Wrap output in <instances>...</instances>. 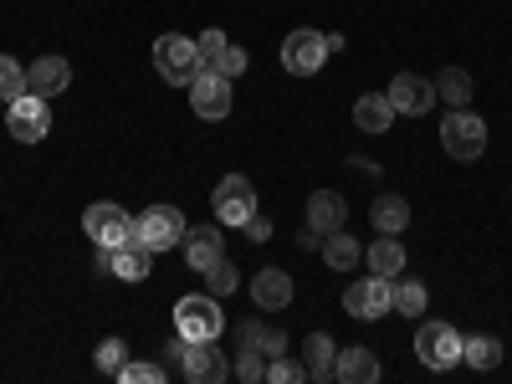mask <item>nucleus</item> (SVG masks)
<instances>
[{"mask_svg": "<svg viewBox=\"0 0 512 384\" xmlns=\"http://www.w3.org/2000/svg\"><path fill=\"white\" fill-rule=\"evenodd\" d=\"M226 313H221V297L216 292H190L175 303V333L190 338V344H205V338H221Z\"/></svg>", "mask_w": 512, "mask_h": 384, "instance_id": "nucleus-1", "label": "nucleus"}, {"mask_svg": "<svg viewBox=\"0 0 512 384\" xmlns=\"http://www.w3.org/2000/svg\"><path fill=\"white\" fill-rule=\"evenodd\" d=\"M154 67L164 82H175V88H190L195 72H200V52H195V41L180 36V31H164L154 41Z\"/></svg>", "mask_w": 512, "mask_h": 384, "instance_id": "nucleus-2", "label": "nucleus"}, {"mask_svg": "<svg viewBox=\"0 0 512 384\" xmlns=\"http://www.w3.org/2000/svg\"><path fill=\"white\" fill-rule=\"evenodd\" d=\"M415 359L425 364V369H456L461 364V333L451 328V323H441V318H431V323H420V333H415Z\"/></svg>", "mask_w": 512, "mask_h": 384, "instance_id": "nucleus-3", "label": "nucleus"}, {"mask_svg": "<svg viewBox=\"0 0 512 384\" xmlns=\"http://www.w3.org/2000/svg\"><path fill=\"white\" fill-rule=\"evenodd\" d=\"M441 144H446L451 159H477L487 149V123L472 108H451L441 118Z\"/></svg>", "mask_w": 512, "mask_h": 384, "instance_id": "nucleus-4", "label": "nucleus"}, {"mask_svg": "<svg viewBox=\"0 0 512 384\" xmlns=\"http://www.w3.org/2000/svg\"><path fill=\"white\" fill-rule=\"evenodd\" d=\"M185 231H190V226H185V216H180L175 205H149L144 216L134 221V236H139L154 256H159V251H175V246L185 241Z\"/></svg>", "mask_w": 512, "mask_h": 384, "instance_id": "nucleus-5", "label": "nucleus"}, {"mask_svg": "<svg viewBox=\"0 0 512 384\" xmlns=\"http://www.w3.org/2000/svg\"><path fill=\"white\" fill-rule=\"evenodd\" d=\"M82 231L93 236V246H123L128 236H134V216H128L123 205H113V200H98V205H88L82 210Z\"/></svg>", "mask_w": 512, "mask_h": 384, "instance_id": "nucleus-6", "label": "nucleus"}, {"mask_svg": "<svg viewBox=\"0 0 512 384\" xmlns=\"http://www.w3.org/2000/svg\"><path fill=\"white\" fill-rule=\"evenodd\" d=\"M344 308H349V318H359V323H374V318H384V313H395V282L369 272L364 282H354V287L344 292Z\"/></svg>", "mask_w": 512, "mask_h": 384, "instance_id": "nucleus-7", "label": "nucleus"}, {"mask_svg": "<svg viewBox=\"0 0 512 384\" xmlns=\"http://www.w3.org/2000/svg\"><path fill=\"white\" fill-rule=\"evenodd\" d=\"M231 77H221V72H210V67H200L195 72V82H190V108L205 118V123H221L226 113H231Z\"/></svg>", "mask_w": 512, "mask_h": 384, "instance_id": "nucleus-8", "label": "nucleus"}, {"mask_svg": "<svg viewBox=\"0 0 512 384\" xmlns=\"http://www.w3.org/2000/svg\"><path fill=\"white\" fill-rule=\"evenodd\" d=\"M47 128H52L47 98H41V93L11 98V139H16V144H41V139H47Z\"/></svg>", "mask_w": 512, "mask_h": 384, "instance_id": "nucleus-9", "label": "nucleus"}, {"mask_svg": "<svg viewBox=\"0 0 512 384\" xmlns=\"http://www.w3.org/2000/svg\"><path fill=\"white\" fill-rule=\"evenodd\" d=\"M328 62V41H323V31H292L287 41H282V67L292 72V77H313L318 67Z\"/></svg>", "mask_w": 512, "mask_h": 384, "instance_id": "nucleus-10", "label": "nucleus"}, {"mask_svg": "<svg viewBox=\"0 0 512 384\" xmlns=\"http://www.w3.org/2000/svg\"><path fill=\"white\" fill-rule=\"evenodd\" d=\"M384 98H390L395 118H420V113H431V103H436V82H425L420 72H400L390 88H384Z\"/></svg>", "mask_w": 512, "mask_h": 384, "instance_id": "nucleus-11", "label": "nucleus"}, {"mask_svg": "<svg viewBox=\"0 0 512 384\" xmlns=\"http://www.w3.org/2000/svg\"><path fill=\"white\" fill-rule=\"evenodd\" d=\"M256 216V190H251V180L246 175H226L221 185H216V221L221 226H246Z\"/></svg>", "mask_w": 512, "mask_h": 384, "instance_id": "nucleus-12", "label": "nucleus"}, {"mask_svg": "<svg viewBox=\"0 0 512 384\" xmlns=\"http://www.w3.org/2000/svg\"><path fill=\"white\" fill-rule=\"evenodd\" d=\"M185 262H190V272H210V267H216L221 262V256H226V231H221V221L216 226H190L185 231Z\"/></svg>", "mask_w": 512, "mask_h": 384, "instance_id": "nucleus-13", "label": "nucleus"}, {"mask_svg": "<svg viewBox=\"0 0 512 384\" xmlns=\"http://www.w3.org/2000/svg\"><path fill=\"white\" fill-rule=\"evenodd\" d=\"M180 369H185V379H190V384H221V379L231 374L226 354L216 349V338H205V344H190V349H185V359H180Z\"/></svg>", "mask_w": 512, "mask_h": 384, "instance_id": "nucleus-14", "label": "nucleus"}, {"mask_svg": "<svg viewBox=\"0 0 512 384\" xmlns=\"http://www.w3.org/2000/svg\"><path fill=\"white\" fill-rule=\"evenodd\" d=\"M251 303L267 308V313H282L292 303V277L282 267H262V272L251 277Z\"/></svg>", "mask_w": 512, "mask_h": 384, "instance_id": "nucleus-15", "label": "nucleus"}, {"mask_svg": "<svg viewBox=\"0 0 512 384\" xmlns=\"http://www.w3.org/2000/svg\"><path fill=\"white\" fill-rule=\"evenodd\" d=\"M67 82H72L67 57H36V62L26 67V88H31V93H41V98H57V93H67Z\"/></svg>", "mask_w": 512, "mask_h": 384, "instance_id": "nucleus-16", "label": "nucleus"}, {"mask_svg": "<svg viewBox=\"0 0 512 384\" xmlns=\"http://www.w3.org/2000/svg\"><path fill=\"white\" fill-rule=\"evenodd\" d=\"M154 272V251L139 241V236H128L123 246H113V277L123 282H144Z\"/></svg>", "mask_w": 512, "mask_h": 384, "instance_id": "nucleus-17", "label": "nucleus"}, {"mask_svg": "<svg viewBox=\"0 0 512 384\" xmlns=\"http://www.w3.org/2000/svg\"><path fill=\"white\" fill-rule=\"evenodd\" d=\"M344 221H349V205H344V195L338 190H318L313 200H308V226L313 231H344Z\"/></svg>", "mask_w": 512, "mask_h": 384, "instance_id": "nucleus-18", "label": "nucleus"}, {"mask_svg": "<svg viewBox=\"0 0 512 384\" xmlns=\"http://www.w3.org/2000/svg\"><path fill=\"white\" fill-rule=\"evenodd\" d=\"M369 221H374V231H384V236H400V231L410 226V200H405V195H374Z\"/></svg>", "mask_w": 512, "mask_h": 384, "instance_id": "nucleus-19", "label": "nucleus"}, {"mask_svg": "<svg viewBox=\"0 0 512 384\" xmlns=\"http://www.w3.org/2000/svg\"><path fill=\"white\" fill-rule=\"evenodd\" d=\"M333 379H344V384H379V359L369 354V349H344L338 354V364H333Z\"/></svg>", "mask_w": 512, "mask_h": 384, "instance_id": "nucleus-20", "label": "nucleus"}, {"mask_svg": "<svg viewBox=\"0 0 512 384\" xmlns=\"http://www.w3.org/2000/svg\"><path fill=\"white\" fill-rule=\"evenodd\" d=\"M364 262H369L374 277H390V282H395V277L405 272V246H400L395 236H384V231H379V241L364 251Z\"/></svg>", "mask_w": 512, "mask_h": 384, "instance_id": "nucleus-21", "label": "nucleus"}, {"mask_svg": "<svg viewBox=\"0 0 512 384\" xmlns=\"http://www.w3.org/2000/svg\"><path fill=\"white\" fill-rule=\"evenodd\" d=\"M354 123H359V134H384V128L395 123L390 98H384V93H364V98L354 103Z\"/></svg>", "mask_w": 512, "mask_h": 384, "instance_id": "nucleus-22", "label": "nucleus"}, {"mask_svg": "<svg viewBox=\"0 0 512 384\" xmlns=\"http://www.w3.org/2000/svg\"><path fill=\"white\" fill-rule=\"evenodd\" d=\"M323 262H328L333 272H349V267L364 262V246H359L349 231H328V236H323Z\"/></svg>", "mask_w": 512, "mask_h": 384, "instance_id": "nucleus-23", "label": "nucleus"}, {"mask_svg": "<svg viewBox=\"0 0 512 384\" xmlns=\"http://www.w3.org/2000/svg\"><path fill=\"white\" fill-rule=\"evenodd\" d=\"M333 364H338L333 338H328V333H313L308 344H303V369H308V379H333Z\"/></svg>", "mask_w": 512, "mask_h": 384, "instance_id": "nucleus-24", "label": "nucleus"}, {"mask_svg": "<svg viewBox=\"0 0 512 384\" xmlns=\"http://www.w3.org/2000/svg\"><path fill=\"white\" fill-rule=\"evenodd\" d=\"M461 359L472 369H497L502 364V344L492 333H472V338H461Z\"/></svg>", "mask_w": 512, "mask_h": 384, "instance_id": "nucleus-25", "label": "nucleus"}, {"mask_svg": "<svg viewBox=\"0 0 512 384\" xmlns=\"http://www.w3.org/2000/svg\"><path fill=\"white\" fill-rule=\"evenodd\" d=\"M436 103L466 108V103H472V77H466L461 67H446V72L436 77Z\"/></svg>", "mask_w": 512, "mask_h": 384, "instance_id": "nucleus-26", "label": "nucleus"}, {"mask_svg": "<svg viewBox=\"0 0 512 384\" xmlns=\"http://www.w3.org/2000/svg\"><path fill=\"white\" fill-rule=\"evenodd\" d=\"M425 303H431V297H425V287H420V282H410V277H395V313H405V318H420V313H425Z\"/></svg>", "mask_w": 512, "mask_h": 384, "instance_id": "nucleus-27", "label": "nucleus"}, {"mask_svg": "<svg viewBox=\"0 0 512 384\" xmlns=\"http://www.w3.org/2000/svg\"><path fill=\"white\" fill-rule=\"evenodd\" d=\"M236 374H241L246 384H262V379H267V354L256 349V344H241V354H236Z\"/></svg>", "mask_w": 512, "mask_h": 384, "instance_id": "nucleus-28", "label": "nucleus"}, {"mask_svg": "<svg viewBox=\"0 0 512 384\" xmlns=\"http://www.w3.org/2000/svg\"><path fill=\"white\" fill-rule=\"evenodd\" d=\"M236 287H241V272H236V267L226 262V256H221V262L205 272V292H216V297H231Z\"/></svg>", "mask_w": 512, "mask_h": 384, "instance_id": "nucleus-29", "label": "nucleus"}, {"mask_svg": "<svg viewBox=\"0 0 512 384\" xmlns=\"http://www.w3.org/2000/svg\"><path fill=\"white\" fill-rule=\"evenodd\" d=\"M226 47H231V41H226V31H205V36H195V52H200V67H210V72L221 67Z\"/></svg>", "mask_w": 512, "mask_h": 384, "instance_id": "nucleus-30", "label": "nucleus"}, {"mask_svg": "<svg viewBox=\"0 0 512 384\" xmlns=\"http://www.w3.org/2000/svg\"><path fill=\"white\" fill-rule=\"evenodd\" d=\"M21 93H31L26 88V67L16 57H0V98H21Z\"/></svg>", "mask_w": 512, "mask_h": 384, "instance_id": "nucleus-31", "label": "nucleus"}, {"mask_svg": "<svg viewBox=\"0 0 512 384\" xmlns=\"http://www.w3.org/2000/svg\"><path fill=\"white\" fill-rule=\"evenodd\" d=\"M123 364H128V344H123V338H103V344H98V369L118 374Z\"/></svg>", "mask_w": 512, "mask_h": 384, "instance_id": "nucleus-32", "label": "nucleus"}, {"mask_svg": "<svg viewBox=\"0 0 512 384\" xmlns=\"http://www.w3.org/2000/svg\"><path fill=\"white\" fill-rule=\"evenodd\" d=\"M118 379L123 384H164V364H134V359H128L118 369Z\"/></svg>", "mask_w": 512, "mask_h": 384, "instance_id": "nucleus-33", "label": "nucleus"}, {"mask_svg": "<svg viewBox=\"0 0 512 384\" xmlns=\"http://www.w3.org/2000/svg\"><path fill=\"white\" fill-rule=\"evenodd\" d=\"M256 349H262L267 359H277V354H287V333L282 328H256V338H251Z\"/></svg>", "mask_w": 512, "mask_h": 384, "instance_id": "nucleus-34", "label": "nucleus"}, {"mask_svg": "<svg viewBox=\"0 0 512 384\" xmlns=\"http://www.w3.org/2000/svg\"><path fill=\"white\" fill-rule=\"evenodd\" d=\"M267 379H272V384H292V379H308V369H303V364H292V359H282V354H277V359L267 364Z\"/></svg>", "mask_w": 512, "mask_h": 384, "instance_id": "nucleus-35", "label": "nucleus"}, {"mask_svg": "<svg viewBox=\"0 0 512 384\" xmlns=\"http://www.w3.org/2000/svg\"><path fill=\"white\" fill-rule=\"evenodd\" d=\"M216 72H221V77H231V82H236V77H241V72H246V52H241V47H226V57H221V67H216Z\"/></svg>", "mask_w": 512, "mask_h": 384, "instance_id": "nucleus-36", "label": "nucleus"}, {"mask_svg": "<svg viewBox=\"0 0 512 384\" xmlns=\"http://www.w3.org/2000/svg\"><path fill=\"white\" fill-rule=\"evenodd\" d=\"M241 231H246L251 241H267V236H272V221H262V216H251V221H246Z\"/></svg>", "mask_w": 512, "mask_h": 384, "instance_id": "nucleus-37", "label": "nucleus"}, {"mask_svg": "<svg viewBox=\"0 0 512 384\" xmlns=\"http://www.w3.org/2000/svg\"><path fill=\"white\" fill-rule=\"evenodd\" d=\"M185 349H190V338H169V344H164V364H180Z\"/></svg>", "mask_w": 512, "mask_h": 384, "instance_id": "nucleus-38", "label": "nucleus"}]
</instances>
